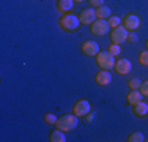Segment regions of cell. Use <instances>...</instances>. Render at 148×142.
<instances>
[{"label":"cell","mask_w":148,"mask_h":142,"mask_svg":"<svg viewBox=\"0 0 148 142\" xmlns=\"http://www.w3.org/2000/svg\"><path fill=\"white\" fill-rule=\"evenodd\" d=\"M58 26L62 27L65 32H76L77 28L80 27L79 16H76V14H71V13H65L62 17H60Z\"/></svg>","instance_id":"obj_1"},{"label":"cell","mask_w":148,"mask_h":142,"mask_svg":"<svg viewBox=\"0 0 148 142\" xmlns=\"http://www.w3.org/2000/svg\"><path fill=\"white\" fill-rule=\"evenodd\" d=\"M77 123H79V117L73 112V114H66V115H62L60 119H57L55 126L66 133V131H73L77 126Z\"/></svg>","instance_id":"obj_2"},{"label":"cell","mask_w":148,"mask_h":142,"mask_svg":"<svg viewBox=\"0 0 148 142\" xmlns=\"http://www.w3.org/2000/svg\"><path fill=\"white\" fill-rule=\"evenodd\" d=\"M96 63H98V66H99L101 70H109L110 71L112 68H115V57L112 54H109V51L98 52Z\"/></svg>","instance_id":"obj_3"},{"label":"cell","mask_w":148,"mask_h":142,"mask_svg":"<svg viewBox=\"0 0 148 142\" xmlns=\"http://www.w3.org/2000/svg\"><path fill=\"white\" fill-rule=\"evenodd\" d=\"M109 30H110V26H109L107 19H96L90 26V32L95 37H106L109 33Z\"/></svg>","instance_id":"obj_4"},{"label":"cell","mask_w":148,"mask_h":142,"mask_svg":"<svg viewBox=\"0 0 148 142\" xmlns=\"http://www.w3.org/2000/svg\"><path fill=\"white\" fill-rule=\"evenodd\" d=\"M128 33H129V30L125 26H118V27L112 28L110 40L114 44H123V43L128 40Z\"/></svg>","instance_id":"obj_5"},{"label":"cell","mask_w":148,"mask_h":142,"mask_svg":"<svg viewBox=\"0 0 148 142\" xmlns=\"http://www.w3.org/2000/svg\"><path fill=\"white\" fill-rule=\"evenodd\" d=\"M91 111V106H90V101L88 99H77L73 106V112L76 114L77 117H85L87 114Z\"/></svg>","instance_id":"obj_6"},{"label":"cell","mask_w":148,"mask_h":142,"mask_svg":"<svg viewBox=\"0 0 148 142\" xmlns=\"http://www.w3.org/2000/svg\"><path fill=\"white\" fill-rule=\"evenodd\" d=\"M123 26L128 28L129 32H136L140 27V17L134 13H129L123 17Z\"/></svg>","instance_id":"obj_7"},{"label":"cell","mask_w":148,"mask_h":142,"mask_svg":"<svg viewBox=\"0 0 148 142\" xmlns=\"http://www.w3.org/2000/svg\"><path fill=\"white\" fill-rule=\"evenodd\" d=\"M96 19H98L96 17V10H93V8H85L79 14L80 24H85V26H91Z\"/></svg>","instance_id":"obj_8"},{"label":"cell","mask_w":148,"mask_h":142,"mask_svg":"<svg viewBox=\"0 0 148 142\" xmlns=\"http://www.w3.org/2000/svg\"><path fill=\"white\" fill-rule=\"evenodd\" d=\"M80 49H82V54L84 55L95 57V55H98V52H99V44H98L96 41H93V40H88V41L84 43Z\"/></svg>","instance_id":"obj_9"},{"label":"cell","mask_w":148,"mask_h":142,"mask_svg":"<svg viewBox=\"0 0 148 142\" xmlns=\"http://www.w3.org/2000/svg\"><path fill=\"white\" fill-rule=\"evenodd\" d=\"M95 81H96V84L101 85V87H107V85L112 84V73L109 70H101L96 73Z\"/></svg>","instance_id":"obj_10"},{"label":"cell","mask_w":148,"mask_h":142,"mask_svg":"<svg viewBox=\"0 0 148 142\" xmlns=\"http://www.w3.org/2000/svg\"><path fill=\"white\" fill-rule=\"evenodd\" d=\"M131 68H132V63H131V60H128V59H120L115 62V71H117L118 74H128V73H131Z\"/></svg>","instance_id":"obj_11"},{"label":"cell","mask_w":148,"mask_h":142,"mask_svg":"<svg viewBox=\"0 0 148 142\" xmlns=\"http://www.w3.org/2000/svg\"><path fill=\"white\" fill-rule=\"evenodd\" d=\"M132 112L136 117H139V119H143V117L148 115V104L145 101H139L136 103V104L132 106Z\"/></svg>","instance_id":"obj_12"},{"label":"cell","mask_w":148,"mask_h":142,"mask_svg":"<svg viewBox=\"0 0 148 142\" xmlns=\"http://www.w3.org/2000/svg\"><path fill=\"white\" fill-rule=\"evenodd\" d=\"M74 6V0H58L57 8L60 13H69Z\"/></svg>","instance_id":"obj_13"},{"label":"cell","mask_w":148,"mask_h":142,"mask_svg":"<svg viewBox=\"0 0 148 142\" xmlns=\"http://www.w3.org/2000/svg\"><path fill=\"white\" fill-rule=\"evenodd\" d=\"M142 98H143V95H142L140 90H131L128 93V97H126V99H128V103L131 106H134L136 103H139V101H142Z\"/></svg>","instance_id":"obj_14"},{"label":"cell","mask_w":148,"mask_h":142,"mask_svg":"<svg viewBox=\"0 0 148 142\" xmlns=\"http://www.w3.org/2000/svg\"><path fill=\"white\" fill-rule=\"evenodd\" d=\"M49 141L51 142H66V136H65V131L62 130H55L51 133V136H49Z\"/></svg>","instance_id":"obj_15"},{"label":"cell","mask_w":148,"mask_h":142,"mask_svg":"<svg viewBox=\"0 0 148 142\" xmlns=\"http://www.w3.org/2000/svg\"><path fill=\"white\" fill-rule=\"evenodd\" d=\"M96 17L98 19H109V17H110V8L106 6V5L96 8Z\"/></svg>","instance_id":"obj_16"},{"label":"cell","mask_w":148,"mask_h":142,"mask_svg":"<svg viewBox=\"0 0 148 142\" xmlns=\"http://www.w3.org/2000/svg\"><path fill=\"white\" fill-rule=\"evenodd\" d=\"M143 141H145V134L140 133V131H136L128 137V142H143Z\"/></svg>","instance_id":"obj_17"},{"label":"cell","mask_w":148,"mask_h":142,"mask_svg":"<svg viewBox=\"0 0 148 142\" xmlns=\"http://www.w3.org/2000/svg\"><path fill=\"white\" fill-rule=\"evenodd\" d=\"M107 22H109V26H110V28H115V27L121 26V17L120 16H110L107 19Z\"/></svg>","instance_id":"obj_18"},{"label":"cell","mask_w":148,"mask_h":142,"mask_svg":"<svg viewBox=\"0 0 148 142\" xmlns=\"http://www.w3.org/2000/svg\"><path fill=\"white\" fill-rule=\"evenodd\" d=\"M107 51H109V54H112L114 57H117L120 52H121V49H120V44H109V48H107Z\"/></svg>","instance_id":"obj_19"},{"label":"cell","mask_w":148,"mask_h":142,"mask_svg":"<svg viewBox=\"0 0 148 142\" xmlns=\"http://www.w3.org/2000/svg\"><path fill=\"white\" fill-rule=\"evenodd\" d=\"M44 122L47 123V125H55V123H57V117L52 112H47V114H44Z\"/></svg>","instance_id":"obj_20"},{"label":"cell","mask_w":148,"mask_h":142,"mask_svg":"<svg viewBox=\"0 0 148 142\" xmlns=\"http://www.w3.org/2000/svg\"><path fill=\"white\" fill-rule=\"evenodd\" d=\"M128 85H129V88H131V90H139L140 85H142V81L137 79V77H136V79H129Z\"/></svg>","instance_id":"obj_21"},{"label":"cell","mask_w":148,"mask_h":142,"mask_svg":"<svg viewBox=\"0 0 148 142\" xmlns=\"http://www.w3.org/2000/svg\"><path fill=\"white\" fill-rule=\"evenodd\" d=\"M139 62L142 66H148V49L147 51H142L139 55Z\"/></svg>","instance_id":"obj_22"},{"label":"cell","mask_w":148,"mask_h":142,"mask_svg":"<svg viewBox=\"0 0 148 142\" xmlns=\"http://www.w3.org/2000/svg\"><path fill=\"white\" fill-rule=\"evenodd\" d=\"M137 40H139V37H137V33L136 32H129L128 33V43H137Z\"/></svg>","instance_id":"obj_23"},{"label":"cell","mask_w":148,"mask_h":142,"mask_svg":"<svg viewBox=\"0 0 148 142\" xmlns=\"http://www.w3.org/2000/svg\"><path fill=\"white\" fill-rule=\"evenodd\" d=\"M140 92H142V95L143 97H148V81H145V82H142V85H140V88H139Z\"/></svg>","instance_id":"obj_24"},{"label":"cell","mask_w":148,"mask_h":142,"mask_svg":"<svg viewBox=\"0 0 148 142\" xmlns=\"http://www.w3.org/2000/svg\"><path fill=\"white\" fill-rule=\"evenodd\" d=\"M88 2H90L91 6H95V8H99V6L104 5V0H88Z\"/></svg>","instance_id":"obj_25"},{"label":"cell","mask_w":148,"mask_h":142,"mask_svg":"<svg viewBox=\"0 0 148 142\" xmlns=\"http://www.w3.org/2000/svg\"><path fill=\"white\" fill-rule=\"evenodd\" d=\"M93 119H95V115H93L91 112H88V114L85 115V122H88V123H91V122H93Z\"/></svg>","instance_id":"obj_26"},{"label":"cell","mask_w":148,"mask_h":142,"mask_svg":"<svg viewBox=\"0 0 148 142\" xmlns=\"http://www.w3.org/2000/svg\"><path fill=\"white\" fill-rule=\"evenodd\" d=\"M82 2H85V0H74V3H82Z\"/></svg>","instance_id":"obj_27"},{"label":"cell","mask_w":148,"mask_h":142,"mask_svg":"<svg viewBox=\"0 0 148 142\" xmlns=\"http://www.w3.org/2000/svg\"><path fill=\"white\" fill-rule=\"evenodd\" d=\"M147 49H148V41H147Z\"/></svg>","instance_id":"obj_28"}]
</instances>
